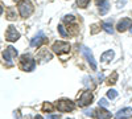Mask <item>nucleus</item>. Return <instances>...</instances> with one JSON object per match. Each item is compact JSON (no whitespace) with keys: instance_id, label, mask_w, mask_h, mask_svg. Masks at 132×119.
<instances>
[{"instance_id":"nucleus-19","label":"nucleus","mask_w":132,"mask_h":119,"mask_svg":"<svg viewBox=\"0 0 132 119\" xmlns=\"http://www.w3.org/2000/svg\"><path fill=\"white\" fill-rule=\"evenodd\" d=\"M116 95H118V93H116V90H114V89H111V90H108V91H107V97H108L110 99L116 98Z\"/></svg>"},{"instance_id":"nucleus-23","label":"nucleus","mask_w":132,"mask_h":119,"mask_svg":"<svg viewBox=\"0 0 132 119\" xmlns=\"http://www.w3.org/2000/svg\"><path fill=\"white\" fill-rule=\"evenodd\" d=\"M99 106H101V107H107V106H108V102H107V99L102 98L101 101H99Z\"/></svg>"},{"instance_id":"nucleus-13","label":"nucleus","mask_w":132,"mask_h":119,"mask_svg":"<svg viewBox=\"0 0 132 119\" xmlns=\"http://www.w3.org/2000/svg\"><path fill=\"white\" fill-rule=\"evenodd\" d=\"M112 58H114V52L112 50H107L101 56V61L102 62H110Z\"/></svg>"},{"instance_id":"nucleus-6","label":"nucleus","mask_w":132,"mask_h":119,"mask_svg":"<svg viewBox=\"0 0 132 119\" xmlns=\"http://www.w3.org/2000/svg\"><path fill=\"white\" fill-rule=\"evenodd\" d=\"M82 54L85 56V58L87 60V62L90 64V66L93 70H96V61L94 60V56H93V52L87 48V46H82Z\"/></svg>"},{"instance_id":"nucleus-17","label":"nucleus","mask_w":132,"mask_h":119,"mask_svg":"<svg viewBox=\"0 0 132 119\" xmlns=\"http://www.w3.org/2000/svg\"><path fill=\"white\" fill-rule=\"evenodd\" d=\"M89 3H90V0H77V5L81 8H86L89 5Z\"/></svg>"},{"instance_id":"nucleus-9","label":"nucleus","mask_w":132,"mask_h":119,"mask_svg":"<svg viewBox=\"0 0 132 119\" xmlns=\"http://www.w3.org/2000/svg\"><path fill=\"white\" fill-rule=\"evenodd\" d=\"M44 41H45V35H44V32H38V35L32 38V41H30V46H33V48H38Z\"/></svg>"},{"instance_id":"nucleus-18","label":"nucleus","mask_w":132,"mask_h":119,"mask_svg":"<svg viewBox=\"0 0 132 119\" xmlns=\"http://www.w3.org/2000/svg\"><path fill=\"white\" fill-rule=\"evenodd\" d=\"M58 32L61 33V36H62V37H68V36H69V32H66V30H65V27H63V25H61V24L58 25Z\"/></svg>"},{"instance_id":"nucleus-4","label":"nucleus","mask_w":132,"mask_h":119,"mask_svg":"<svg viewBox=\"0 0 132 119\" xmlns=\"http://www.w3.org/2000/svg\"><path fill=\"white\" fill-rule=\"evenodd\" d=\"M56 106H57V109H58L60 111H62V113L73 111L74 107H75L74 102H71L70 99H61V101H58V102L56 103Z\"/></svg>"},{"instance_id":"nucleus-27","label":"nucleus","mask_w":132,"mask_h":119,"mask_svg":"<svg viewBox=\"0 0 132 119\" xmlns=\"http://www.w3.org/2000/svg\"><path fill=\"white\" fill-rule=\"evenodd\" d=\"M103 2H104V0H96V3H98V5H99V4H102Z\"/></svg>"},{"instance_id":"nucleus-16","label":"nucleus","mask_w":132,"mask_h":119,"mask_svg":"<svg viewBox=\"0 0 132 119\" xmlns=\"http://www.w3.org/2000/svg\"><path fill=\"white\" fill-rule=\"evenodd\" d=\"M42 110L45 111V113H52L53 111V105H50L49 102H45L42 105Z\"/></svg>"},{"instance_id":"nucleus-2","label":"nucleus","mask_w":132,"mask_h":119,"mask_svg":"<svg viewBox=\"0 0 132 119\" xmlns=\"http://www.w3.org/2000/svg\"><path fill=\"white\" fill-rule=\"evenodd\" d=\"M20 66L25 72H32L36 68V61L33 60L29 54H23L20 57Z\"/></svg>"},{"instance_id":"nucleus-8","label":"nucleus","mask_w":132,"mask_h":119,"mask_svg":"<svg viewBox=\"0 0 132 119\" xmlns=\"http://www.w3.org/2000/svg\"><path fill=\"white\" fill-rule=\"evenodd\" d=\"M17 56V50L13 48V46H8L5 50H4V53H3V57H4V60L8 62V65H12V61H13V58Z\"/></svg>"},{"instance_id":"nucleus-5","label":"nucleus","mask_w":132,"mask_h":119,"mask_svg":"<svg viewBox=\"0 0 132 119\" xmlns=\"http://www.w3.org/2000/svg\"><path fill=\"white\" fill-rule=\"evenodd\" d=\"M93 99H94L93 93L89 91V90H86V91H83V93L81 94L79 101H78V105H79L81 107H86V106H89V105L93 102Z\"/></svg>"},{"instance_id":"nucleus-25","label":"nucleus","mask_w":132,"mask_h":119,"mask_svg":"<svg viewBox=\"0 0 132 119\" xmlns=\"http://www.w3.org/2000/svg\"><path fill=\"white\" fill-rule=\"evenodd\" d=\"M91 28H93V30H91L93 33H96V32H98V25H96V24H94Z\"/></svg>"},{"instance_id":"nucleus-10","label":"nucleus","mask_w":132,"mask_h":119,"mask_svg":"<svg viewBox=\"0 0 132 119\" xmlns=\"http://www.w3.org/2000/svg\"><path fill=\"white\" fill-rule=\"evenodd\" d=\"M95 116L98 119H110V118H111V113H110L106 107H101V106H99V109L95 110Z\"/></svg>"},{"instance_id":"nucleus-12","label":"nucleus","mask_w":132,"mask_h":119,"mask_svg":"<svg viewBox=\"0 0 132 119\" xmlns=\"http://www.w3.org/2000/svg\"><path fill=\"white\" fill-rule=\"evenodd\" d=\"M132 25V21H131V19H128V17H124V19H122L118 23V30L119 32H124L126 29H128L129 27Z\"/></svg>"},{"instance_id":"nucleus-28","label":"nucleus","mask_w":132,"mask_h":119,"mask_svg":"<svg viewBox=\"0 0 132 119\" xmlns=\"http://www.w3.org/2000/svg\"><path fill=\"white\" fill-rule=\"evenodd\" d=\"M35 119H42V116L41 115H37V116H35Z\"/></svg>"},{"instance_id":"nucleus-1","label":"nucleus","mask_w":132,"mask_h":119,"mask_svg":"<svg viewBox=\"0 0 132 119\" xmlns=\"http://www.w3.org/2000/svg\"><path fill=\"white\" fill-rule=\"evenodd\" d=\"M17 7H19V12L21 17H24V19L29 17L33 13V11H35V7H33V4L29 0H21V2H19Z\"/></svg>"},{"instance_id":"nucleus-30","label":"nucleus","mask_w":132,"mask_h":119,"mask_svg":"<svg viewBox=\"0 0 132 119\" xmlns=\"http://www.w3.org/2000/svg\"><path fill=\"white\" fill-rule=\"evenodd\" d=\"M129 32H131V33H132V25L129 27Z\"/></svg>"},{"instance_id":"nucleus-15","label":"nucleus","mask_w":132,"mask_h":119,"mask_svg":"<svg viewBox=\"0 0 132 119\" xmlns=\"http://www.w3.org/2000/svg\"><path fill=\"white\" fill-rule=\"evenodd\" d=\"M102 28L107 32V33H114V28H112V24H110V23H103L102 24Z\"/></svg>"},{"instance_id":"nucleus-21","label":"nucleus","mask_w":132,"mask_h":119,"mask_svg":"<svg viewBox=\"0 0 132 119\" xmlns=\"http://www.w3.org/2000/svg\"><path fill=\"white\" fill-rule=\"evenodd\" d=\"M63 21L65 23H73V21H75V17L73 15H68V16L63 17Z\"/></svg>"},{"instance_id":"nucleus-24","label":"nucleus","mask_w":132,"mask_h":119,"mask_svg":"<svg viewBox=\"0 0 132 119\" xmlns=\"http://www.w3.org/2000/svg\"><path fill=\"white\" fill-rule=\"evenodd\" d=\"M94 113H95V111H93V110H86V111H85V114H86V115H90V116H93V115H94Z\"/></svg>"},{"instance_id":"nucleus-29","label":"nucleus","mask_w":132,"mask_h":119,"mask_svg":"<svg viewBox=\"0 0 132 119\" xmlns=\"http://www.w3.org/2000/svg\"><path fill=\"white\" fill-rule=\"evenodd\" d=\"M2 13H3V7L0 5V15H2Z\"/></svg>"},{"instance_id":"nucleus-31","label":"nucleus","mask_w":132,"mask_h":119,"mask_svg":"<svg viewBox=\"0 0 132 119\" xmlns=\"http://www.w3.org/2000/svg\"><path fill=\"white\" fill-rule=\"evenodd\" d=\"M70 119H71V118H70Z\"/></svg>"},{"instance_id":"nucleus-3","label":"nucleus","mask_w":132,"mask_h":119,"mask_svg":"<svg viewBox=\"0 0 132 119\" xmlns=\"http://www.w3.org/2000/svg\"><path fill=\"white\" fill-rule=\"evenodd\" d=\"M70 44L69 42H63V41H56L53 44L52 49L54 53H57V54H62V53H69L70 52Z\"/></svg>"},{"instance_id":"nucleus-7","label":"nucleus","mask_w":132,"mask_h":119,"mask_svg":"<svg viewBox=\"0 0 132 119\" xmlns=\"http://www.w3.org/2000/svg\"><path fill=\"white\" fill-rule=\"evenodd\" d=\"M5 38L11 42H13V41H17L20 38V33H19V30L13 27V25H9L7 32H5Z\"/></svg>"},{"instance_id":"nucleus-26","label":"nucleus","mask_w":132,"mask_h":119,"mask_svg":"<svg viewBox=\"0 0 132 119\" xmlns=\"http://www.w3.org/2000/svg\"><path fill=\"white\" fill-rule=\"evenodd\" d=\"M50 119H60V115H50Z\"/></svg>"},{"instance_id":"nucleus-20","label":"nucleus","mask_w":132,"mask_h":119,"mask_svg":"<svg viewBox=\"0 0 132 119\" xmlns=\"http://www.w3.org/2000/svg\"><path fill=\"white\" fill-rule=\"evenodd\" d=\"M8 20H13V19H16V13H15V11L12 9V8H9L8 9V17H7Z\"/></svg>"},{"instance_id":"nucleus-11","label":"nucleus","mask_w":132,"mask_h":119,"mask_svg":"<svg viewBox=\"0 0 132 119\" xmlns=\"http://www.w3.org/2000/svg\"><path fill=\"white\" fill-rule=\"evenodd\" d=\"M132 118V109L131 107H124L116 113V119H128Z\"/></svg>"},{"instance_id":"nucleus-22","label":"nucleus","mask_w":132,"mask_h":119,"mask_svg":"<svg viewBox=\"0 0 132 119\" xmlns=\"http://www.w3.org/2000/svg\"><path fill=\"white\" fill-rule=\"evenodd\" d=\"M116 78H118V74H116V73H114V74H112V77H110L108 83H115V82H116Z\"/></svg>"},{"instance_id":"nucleus-14","label":"nucleus","mask_w":132,"mask_h":119,"mask_svg":"<svg viewBox=\"0 0 132 119\" xmlns=\"http://www.w3.org/2000/svg\"><path fill=\"white\" fill-rule=\"evenodd\" d=\"M108 9H110L108 0H104L102 4H99V13H101V15H106L108 12Z\"/></svg>"}]
</instances>
